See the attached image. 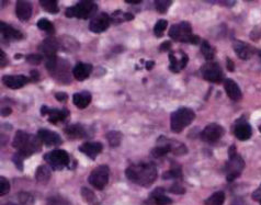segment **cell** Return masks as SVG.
<instances>
[{
  "mask_svg": "<svg viewBox=\"0 0 261 205\" xmlns=\"http://www.w3.org/2000/svg\"><path fill=\"white\" fill-rule=\"evenodd\" d=\"M125 176L135 184L150 186L157 179V168L154 163L139 162L130 166L125 170Z\"/></svg>",
  "mask_w": 261,
  "mask_h": 205,
  "instance_id": "obj_1",
  "label": "cell"
},
{
  "mask_svg": "<svg viewBox=\"0 0 261 205\" xmlns=\"http://www.w3.org/2000/svg\"><path fill=\"white\" fill-rule=\"evenodd\" d=\"M41 143L38 136L30 135L24 131H18L12 140V146L18 149L21 156L29 157L41 150Z\"/></svg>",
  "mask_w": 261,
  "mask_h": 205,
  "instance_id": "obj_2",
  "label": "cell"
},
{
  "mask_svg": "<svg viewBox=\"0 0 261 205\" xmlns=\"http://www.w3.org/2000/svg\"><path fill=\"white\" fill-rule=\"evenodd\" d=\"M45 67L58 83H70V65L67 61L56 56L45 57Z\"/></svg>",
  "mask_w": 261,
  "mask_h": 205,
  "instance_id": "obj_3",
  "label": "cell"
},
{
  "mask_svg": "<svg viewBox=\"0 0 261 205\" xmlns=\"http://www.w3.org/2000/svg\"><path fill=\"white\" fill-rule=\"evenodd\" d=\"M169 36L174 41H177V42L191 44H197L200 42L199 36L192 34L191 24L186 21L172 25V28L169 30Z\"/></svg>",
  "mask_w": 261,
  "mask_h": 205,
  "instance_id": "obj_4",
  "label": "cell"
},
{
  "mask_svg": "<svg viewBox=\"0 0 261 205\" xmlns=\"http://www.w3.org/2000/svg\"><path fill=\"white\" fill-rule=\"evenodd\" d=\"M228 154L229 159L226 162V165H225V174H226L227 181L232 182L241 175V172L245 168V161L241 156L236 153V147L234 145L229 147Z\"/></svg>",
  "mask_w": 261,
  "mask_h": 205,
  "instance_id": "obj_5",
  "label": "cell"
},
{
  "mask_svg": "<svg viewBox=\"0 0 261 205\" xmlns=\"http://www.w3.org/2000/svg\"><path fill=\"white\" fill-rule=\"evenodd\" d=\"M196 118V114L191 109L180 108L170 116V127L174 133H180L189 126Z\"/></svg>",
  "mask_w": 261,
  "mask_h": 205,
  "instance_id": "obj_6",
  "label": "cell"
},
{
  "mask_svg": "<svg viewBox=\"0 0 261 205\" xmlns=\"http://www.w3.org/2000/svg\"><path fill=\"white\" fill-rule=\"evenodd\" d=\"M98 10V6L90 0H83L76 3L75 6L67 8L66 17L68 18H78V19H89Z\"/></svg>",
  "mask_w": 261,
  "mask_h": 205,
  "instance_id": "obj_7",
  "label": "cell"
},
{
  "mask_svg": "<svg viewBox=\"0 0 261 205\" xmlns=\"http://www.w3.org/2000/svg\"><path fill=\"white\" fill-rule=\"evenodd\" d=\"M109 176H110V169L109 167L106 165L99 166L91 171V174L89 175L88 182L91 184L93 188L98 190H103L106 188V185L109 182Z\"/></svg>",
  "mask_w": 261,
  "mask_h": 205,
  "instance_id": "obj_8",
  "label": "cell"
},
{
  "mask_svg": "<svg viewBox=\"0 0 261 205\" xmlns=\"http://www.w3.org/2000/svg\"><path fill=\"white\" fill-rule=\"evenodd\" d=\"M202 77L210 83L219 84L223 80V70L218 63L209 62L201 67Z\"/></svg>",
  "mask_w": 261,
  "mask_h": 205,
  "instance_id": "obj_9",
  "label": "cell"
},
{
  "mask_svg": "<svg viewBox=\"0 0 261 205\" xmlns=\"http://www.w3.org/2000/svg\"><path fill=\"white\" fill-rule=\"evenodd\" d=\"M44 159L53 169L60 170L69 163V155L63 149H55L51 153H47Z\"/></svg>",
  "mask_w": 261,
  "mask_h": 205,
  "instance_id": "obj_10",
  "label": "cell"
},
{
  "mask_svg": "<svg viewBox=\"0 0 261 205\" xmlns=\"http://www.w3.org/2000/svg\"><path fill=\"white\" fill-rule=\"evenodd\" d=\"M224 135V129L217 123L209 124L205 129L202 131L201 138L206 143H215Z\"/></svg>",
  "mask_w": 261,
  "mask_h": 205,
  "instance_id": "obj_11",
  "label": "cell"
},
{
  "mask_svg": "<svg viewBox=\"0 0 261 205\" xmlns=\"http://www.w3.org/2000/svg\"><path fill=\"white\" fill-rule=\"evenodd\" d=\"M168 58L170 62L169 69L174 72H179L180 70H182L189 62V57L187 56V54L182 51L170 52Z\"/></svg>",
  "mask_w": 261,
  "mask_h": 205,
  "instance_id": "obj_12",
  "label": "cell"
},
{
  "mask_svg": "<svg viewBox=\"0 0 261 205\" xmlns=\"http://www.w3.org/2000/svg\"><path fill=\"white\" fill-rule=\"evenodd\" d=\"M111 21V17L108 16L107 13H100V15L93 17L90 21L89 30L93 33H101L109 28Z\"/></svg>",
  "mask_w": 261,
  "mask_h": 205,
  "instance_id": "obj_13",
  "label": "cell"
},
{
  "mask_svg": "<svg viewBox=\"0 0 261 205\" xmlns=\"http://www.w3.org/2000/svg\"><path fill=\"white\" fill-rule=\"evenodd\" d=\"M38 137L46 146H58L62 144L61 136L49 130H40L38 132Z\"/></svg>",
  "mask_w": 261,
  "mask_h": 205,
  "instance_id": "obj_14",
  "label": "cell"
},
{
  "mask_svg": "<svg viewBox=\"0 0 261 205\" xmlns=\"http://www.w3.org/2000/svg\"><path fill=\"white\" fill-rule=\"evenodd\" d=\"M30 79L23 75H6L2 77V83L10 89H20L28 84Z\"/></svg>",
  "mask_w": 261,
  "mask_h": 205,
  "instance_id": "obj_15",
  "label": "cell"
},
{
  "mask_svg": "<svg viewBox=\"0 0 261 205\" xmlns=\"http://www.w3.org/2000/svg\"><path fill=\"white\" fill-rule=\"evenodd\" d=\"M39 48L44 54L45 57L56 56L55 54L58 51V48H60V42L55 38L49 36V38H46L43 41Z\"/></svg>",
  "mask_w": 261,
  "mask_h": 205,
  "instance_id": "obj_16",
  "label": "cell"
},
{
  "mask_svg": "<svg viewBox=\"0 0 261 205\" xmlns=\"http://www.w3.org/2000/svg\"><path fill=\"white\" fill-rule=\"evenodd\" d=\"M233 47L234 51L237 54V56L240 59H244V61L249 59L254 55V53L256 51L253 46H250L249 44H247L245 42H242V41H234Z\"/></svg>",
  "mask_w": 261,
  "mask_h": 205,
  "instance_id": "obj_17",
  "label": "cell"
},
{
  "mask_svg": "<svg viewBox=\"0 0 261 205\" xmlns=\"http://www.w3.org/2000/svg\"><path fill=\"white\" fill-rule=\"evenodd\" d=\"M41 113L43 115L48 116V121L53 123V124H57L58 122L66 120L68 116V111L67 110H56V109H48L46 106L42 107Z\"/></svg>",
  "mask_w": 261,
  "mask_h": 205,
  "instance_id": "obj_18",
  "label": "cell"
},
{
  "mask_svg": "<svg viewBox=\"0 0 261 205\" xmlns=\"http://www.w3.org/2000/svg\"><path fill=\"white\" fill-rule=\"evenodd\" d=\"M253 130L248 123L245 121H238L234 126V135L239 140H247L251 137Z\"/></svg>",
  "mask_w": 261,
  "mask_h": 205,
  "instance_id": "obj_19",
  "label": "cell"
},
{
  "mask_svg": "<svg viewBox=\"0 0 261 205\" xmlns=\"http://www.w3.org/2000/svg\"><path fill=\"white\" fill-rule=\"evenodd\" d=\"M102 144L98 142H86L79 146L80 152L87 155L92 160H94L98 155L102 152Z\"/></svg>",
  "mask_w": 261,
  "mask_h": 205,
  "instance_id": "obj_20",
  "label": "cell"
},
{
  "mask_svg": "<svg viewBox=\"0 0 261 205\" xmlns=\"http://www.w3.org/2000/svg\"><path fill=\"white\" fill-rule=\"evenodd\" d=\"M32 3L29 1H24V0H19L16 4V13L17 17L22 21L29 20L31 16H32Z\"/></svg>",
  "mask_w": 261,
  "mask_h": 205,
  "instance_id": "obj_21",
  "label": "cell"
},
{
  "mask_svg": "<svg viewBox=\"0 0 261 205\" xmlns=\"http://www.w3.org/2000/svg\"><path fill=\"white\" fill-rule=\"evenodd\" d=\"M92 71V65L87 63H78L76 64V66L74 67V69L71 70L73 75L75 77L76 80L83 81L85 79H87Z\"/></svg>",
  "mask_w": 261,
  "mask_h": 205,
  "instance_id": "obj_22",
  "label": "cell"
},
{
  "mask_svg": "<svg viewBox=\"0 0 261 205\" xmlns=\"http://www.w3.org/2000/svg\"><path fill=\"white\" fill-rule=\"evenodd\" d=\"M224 87H225V91H226L227 95L233 100V101H239V100L242 98V93H241L239 86H238L233 79L225 80Z\"/></svg>",
  "mask_w": 261,
  "mask_h": 205,
  "instance_id": "obj_23",
  "label": "cell"
},
{
  "mask_svg": "<svg viewBox=\"0 0 261 205\" xmlns=\"http://www.w3.org/2000/svg\"><path fill=\"white\" fill-rule=\"evenodd\" d=\"M148 201L154 205H169L173 202L172 199L165 194V190L161 188H157L152 191Z\"/></svg>",
  "mask_w": 261,
  "mask_h": 205,
  "instance_id": "obj_24",
  "label": "cell"
},
{
  "mask_svg": "<svg viewBox=\"0 0 261 205\" xmlns=\"http://www.w3.org/2000/svg\"><path fill=\"white\" fill-rule=\"evenodd\" d=\"M0 26H1L0 30H1L2 38L6 41H18L23 39V35H22L21 32L18 31L15 28H12L11 25L4 23V22H1Z\"/></svg>",
  "mask_w": 261,
  "mask_h": 205,
  "instance_id": "obj_25",
  "label": "cell"
},
{
  "mask_svg": "<svg viewBox=\"0 0 261 205\" xmlns=\"http://www.w3.org/2000/svg\"><path fill=\"white\" fill-rule=\"evenodd\" d=\"M65 133L69 136L70 138H85L87 137V131L85 126L80 124H71L65 129Z\"/></svg>",
  "mask_w": 261,
  "mask_h": 205,
  "instance_id": "obj_26",
  "label": "cell"
},
{
  "mask_svg": "<svg viewBox=\"0 0 261 205\" xmlns=\"http://www.w3.org/2000/svg\"><path fill=\"white\" fill-rule=\"evenodd\" d=\"M90 102H91V94L88 91H83V92L75 93L73 95V103L78 109L87 108Z\"/></svg>",
  "mask_w": 261,
  "mask_h": 205,
  "instance_id": "obj_27",
  "label": "cell"
},
{
  "mask_svg": "<svg viewBox=\"0 0 261 205\" xmlns=\"http://www.w3.org/2000/svg\"><path fill=\"white\" fill-rule=\"evenodd\" d=\"M51 169L47 166H40L35 171V179L39 183L45 184L51 179Z\"/></svg>",
  "mask_w": 261,
  "mask_h": 205,
  "instance_id": "obj_28",
  "label": "cell"
},
{
  "mask_svg": "<svg viewBox=\"0 0 261 205\" xmlns=\"http://www.w3.org/2000/svg\"><path fill=\"white\" fill-rule=\"evenodd\" d=\"M172 142L170 140H167V142L163 143L161 145H158L156 146L154 149L152 150V156L155 158H160L164 157L165 155H167L168 153L172 152Z\"/></svg>",
  "mask_w": 261,
  "mask_h": 205,
  "instance_id": "obj_29",
  "label": "cell"
},
{
  "mask_svg": "<svg viewBox=\"0 0 261 205\" xmlns=\"http://www.w3.org/2000/svg\"><path fill=\"white\" fill-rule=\"evenodd\" d=\"M107 139L109 142L111 147H118L119 145L122 142V134L121 132H116V131H111L109 133H107Z\"/></svg>",
  "mask_w": 261,
  "mask_h": 205,
  "instance_id": "obj_30",
  "label": "cell"
},
{
  "mask_svg": "<svg viewBox=\"0 0 261 205\" xmlns=\"http://www.w3.org/2000/svg\"><path fill=\"white\" fill-rule=\"evenodd\" d=\"M225 201V194L222 191L219 192H215L210 198L205 200V205H223Z\"/></svg>",
  "mask_w": 261,
  "mask_h": 205,
  "instance_id": "obj_31",
  "label": "cell"
},
{
  "mask_svg": "<svg viewBox=\"0 0 261 205\" xmlns=\"http://www.w3.org/2000/svg\"><path fill=\"white\" fill-rule=\"evenodd\" d=\"M40 4H41L45 11L53 13V15L60 11V8H58L56 0H40Z\"/></svg>",
  "mask_w": 261,
  "mask_h": 205,
  "instance_id": "obj_32",
  "label": "cell"
},
{
  "mask_svg": "<svg viewBox=\"0 0 261 205\" xmlns=\"http://www.w3.org/2000/svg\"><path fill=\"white\" fill-rule=\"evenodd\" d=\"M201 52L203 54V56L205 59L208 61H212L215 55V51L214 48L211 46V44L208 42V41H203L201 45Z\"/></svg>",
  "mask_w": 261,
  "mask_h": 205,
  "instance_id": "obj_33",
  "label": "cell"
},
{
  "mask_svg": "<svg viewBox=\"0 0 261 205\" xmlns=\"http://www.w3.org/2000/svg\"><path fill=\"white\" fill-rule=\"evenodd\" d=\"M82 197L85 199V201L88 203V205H99V201L96 195L91 190L87 188L82 189Z\"/></svg>",
  "mask_w": 261,
  "mask_h": 205,
  "instance_id": "obj_34",
  "label": "cell"
},
{
  "mask_svg": "<svg viewBox=\"0 0 261 205\" xmlns=\"http://www.w3.org/2000/svg\"><path fill=\"white\" fill-rule=\"evenodd\" d=\"M111 19L113 20L115 23L116 22H122V21H130L134 19V16L132 15V13H123L121 10H118L115 11L113 15H112Z\"/></svg>",
  "mask_w": 261,
  "mask_h": 205,
  "instance_id": "obj_35",
  "label": "cell"
},
{
  "mask_svg": "<svg viewBox=\"0 0 261 205\" xmlns=\"http://www.w3.org/2000/svg\"><path fill=\"white\" fill-rule=\"evenodd\" d=\"M37 25H38V28L40 30L47 32V33H49V34L54 33V25H53V23L51 21H48L47 19H45V18H42L41 20H39Z\"/></svg>",
  "mask_w": 261,
  "mask_h": 205,
  "instance_id": "obj_36",
  "label": "cell"
},
{
  "mask_svg": "<svg viewBox=\"0 0 261 205\" xmlns=\"http://www.w3.org/2000/svg\"><path fill=\"white\" fill-rule=\"evenodd\" d=\"M182 177V172L181 169L179 167H174L172 169L166 171L163 178L165 180H169V179H179V178Z\"/></svg>",
  "mask_w": 261,
  "mask_h": 205,
  "instance_id": "obj_37",
  "label": "cell"
},
{
  "mask_svg": "<svg viewBox=\"0 0 261 205\" xmlns=\"http://www.w3.org/2000/svg\"><path fill=\"white\" fill-rule=\"evenodd\" d=\"M18 201H19L21 205H33L34 199L30 193L20 192L18 194Z\"/></svg>",
  "mask_w": 261,
  "mask_h": 205,
  "instance_id": "obj_38",
  "label": "cell"
},
{
  "mask_svg": "<svg viewBox=\"0 0 261 205\" xmlns=\"http://www.w3.org/2000/svg\"><path fill=\"white\" fill-rule=\"evenodd\" d=\"M172 4H173V1H170V0H156L155 1V7L160 13L167 12L168 8L172 6Z\"/></svg>",
  "mask_w": 261,
  "mask_h": 205,
  "instance_id": "obj_39",
  "label": "cell"
},
{
  "mask_svg": "<svg viewBox=\"0 0 261 205\" xmlns=\"http://www.w3.org/2000/svg\"><path fill=\"white\" fill-rule=\"evenodd\" d=\"M167 26H168V22L166 20H159L158 22H157L154 28V33L157 38H160V36L164 34L165 30L167 29Z\"/></svg>",
  "mask_w": 261,
  "mask_h": 205,
  "instance_id": "obj_40",
  "label": "cell"
},
{
  "mask_svg": "<svg viewBox=\"0 0 261 205\" xmlns=\"http://www.w3.org/2000/svg\"><path fill=\"white\" fill-rule=\"evenodd\" d=\"M26 63L32 64V65H40L43 61V56L41 54H29L28 56L25 57Z\"/></svg>",
  "mask_w": 261,
  "mask_h": 205,
  "instance_id": "obj_41",
  "label": "cell"
},
{
  "mask_svg": "<svg viewBox=\"0 0 261 205\" xmlns=\"http://www.w3.org/2000/svg\"><path fill=\"white\" fill-rule=\"evenodd\" d=\"M10 191V183L6 179V178L1 177L0 178V195L3 197V195H7Z\"/></svg>",
  "mask_w": 261,
  "mask_h": 205,
  "instance_id": "obj_42",
  "label": "cell"
},
{
  "mask_svg": "<svg viewBox=\"0 0 261 205\" xmlns=\"http://www.w3.org/2000/svg\"><path fill=\"white\" fill-rule=\"evenodd\" d=\"M47 205H70L69 202L62 197H52L47 200Z\"/></svg>",
  "mask_w": 261,
  "mask_h": 205,
  "instance_id": "obj_43",
  "label": "cell"
},
{
  "mask_svg": "<svg viewBox=\"0 0 261 205\" xmlns=\"http://www.w3.org/2000/svg\"><path fill=\"white\" fill-rule=\"evenodd\" d=\"M23 158H24V157H23V156H21V155H20L19 153L16 154L15 156L12 157V161H13V163H15L16 167L18 168V170H20V171L23 170Z\"/></svg>",
  "mask_w": 261,
  "mask_h": 205,
  "instance_id": "obj_44",
  "label": "cell"
},
{
  "mask_svg": "<svg viewBox=\"0 0 261 205\" xmlns=\"http://www.w3.org/2000/svg\"><path fill=\"white\" fill-rule=\"evenodd\" d=\"M169 191L172 193H174V194H183L184 192H186V189H184L182 185L174 183V184H173L172 188L169 189Z\"/></svg>",
  "mask_w": 261,
  "mask_h": 205,
  "instance_id": "obj_45",
  "label": "cell"
},
{
  "mask_svg": "<svg viewBox=\"0 0 261 205\" xmlns=\"http://www.w3.org/2000/svg\"><path fill=\"white\" fill-rule=\"evenodd\" d=\"M55 98L58 100V101L65 102V101H67V98H68V95H67V93H65V92H57V93H55Z\"/></svg>",
  "mask_w": 261,
  "mask_h": 205,
  "instance_id": "obj_46",
  "label": "cell"
},
{
  "mask_svg": "<svg viewBox=\"0 0 261 205\" xmlns=\"http://www.w3.org/2000/svg\"><path fill=\"white\" fill-rule=\"evenodd\" d=\"M253 199L256 200V201H259L260 205H261V184H260L259 188L253 193Z\"/></svg>",
  "mask_w": 261,
  "mask_h": 205,
  "instance_id": "obj_47",
  "label": "cell"
},
{
  "mask_svg": "<svg viewBox=\"0 0 261 205\" xmlns=\"http://www.w3.org/2000/svg\"><path fill=\"white\" fill-rule=\"evenodd\" d=\"M170 47H172V43H170L169 41H166V42H164L163 44L160 45L159 49L164 52V51H168V49H170Z\"/></svg>",
  "mask_w": 261,
  "mask_h": 205,
  "instance_id": "obj_48",
  "label": "cell"
},
{
  "mask_svg": "<svg viewBox=\"0 0 261 205\" xmlns=\"http://www.w3.org/2000/svg\"><path fill=\"white\" fill-rule=\"evenodd\" d=\"M11 112H12V110H11L10 108H9V107H4L2 109V111H1V114H2V116H8V115L11 114Z\"/></svg>",
  "mask_w": 261,
  "mask_h": 205,
  "instance_id": "obj_49",
  "label": "cell"
},
{
  "mask_svg": "<svg viewBox=\"0 0 261 205\" xmlns=\"http://www.w3.org/2000/svg\"><path fill=\"white\" fill-rule=\"evenodd\" d=\"M39 78H40V75L37 70L31 71V79H32L33 81H37V80H39Z\"/></svg>",
  "mask_w": 261,
  "mask_h": 205,
  "instance_id": "obj_50",
  "label": "cell"
},
{
  "mask_svg": "<svg viewBox=\"0 0 261 205\" xmlns=\"http://www.w3.org/2000/svg\"><path fill=\"white\" fill-rule=\"evenodd\" d=\"M0 54H1V67H4L7 65V57H6V54L3 53V51H0Z\"/></svg>",
  "mask_w": 261,
  "mask_h": 205,
  "instance_id": "obj_51",
  "label": "cell"
},
{
  "mask_svg": "<svg viewBox=\"0 0 261 205\" xmlns=\"http://www.w3.org/2000/svg\"><path fill=\"white\" fill-rule=\"evenodd\" d=\"M227 68L229 71H234V68H235V66H234V63L231 58H227Z\"/></svg>",
  "mask_w": 261,
  "mask_h": 205,
  "instance_id": "obj_52",
  "label": "cell"
},
{
  "mask_svg": "<svg viewBox=\"0 0 261 205\" xmlns=\"http://www.w3.org/2000/svg\"><path fill=\"white\" fill-rule=\"evenodd\" d=\"M232 205H245V202L242 201V199H239V198H238V199H235V200H234L233 203H232Z\"/></svg>",
  "mask_w": 261,
  "mask_h": 205,
  "instance_id": "obj_53",
  "label": "cell"
},
{
  "mask_svg": "<svg viewBox=\"0 0 261 205\" xmlns=\"http://www.w3.org/2000/svg\"><path fill=\"white\" fill-rule=\"evenodd\" d=\"M154 65H155L154 62H147V63H146V69H147V70H151L152 68L154 67Z\"/></svg>",
  "mask_w": 261,
  "mask_h": 205,
  "instance_id": "obj_54",
  "label": "cell"
},
{
  "mask_svg": "<svg viewBox=\"0 0 261 205\" xmlns=\"http://www.w3.org/2000/svg\"><path fill=\"white\" fill-rule=\"evenodd\" d=\"M142 0H125V2L127 3H133V4H136V3H139Z\"/></svg>",
  "mask_w": 261,
  "mask_h": 205,
  "instance_id": "obj_55",
  "label": "cell"
},
{
  "mask_svg": "<svg viewBox=\"0 0 261 205\" xmlns=\"http://www.w3.org/2000/svg\"><path fill=\"white\" fill-rule=\"evenodd\" d=\"M4 205H16V204H13V203H10V202H9V203H6V204H4Z\"/></svg>",
  "mask_w": 261,
  "mask_h": 205,
  "instance_id": "obj_56",
  "label": "cell"
},
{
  "mask_svg": "<svg viewBox=\"0 0 261 205\" xmlns=\"http://www.w3.org/2000/svg\"><path fill=\"white\" fill-rule=\"evenodd\" d=\"M20 57H22V55H16V58H20Z\"/></svg>",
  "mask_w": 261,
  "mask_h": 205,
  "instance_id": "obj_57",
  "label": "cell"
},
{
  "mask_svg": "<svg viewBox=\"0 0 261 205\" xmlns=\"http://www.w3.org/2000/svg\"><path fill=\"white\" fill-rule=\"evenodd\" d=\"M259 131H260V133H261V125L259 126Z\"/></svg>",
  "mask_w": 261,
  "mask_h": 205,
  "instance_id": "obj_58",
  "label": "cell"
},
{
  "mask_svg": "<svg viewBox=\"0 0 261 205\" xmlns=\"http://www.w3.org/2000/svg\"><path fill=\"white\" fill-rule=\"evenodd\" d=\"M259 53H260V54H259V55H260V56H261V51H260V52H259Z\"/></svg>",
  "mask_w": 261,
  "mask_h": 205,
  "instance_id": "obj_59",
  "label": "cell"
}]
</instances>
